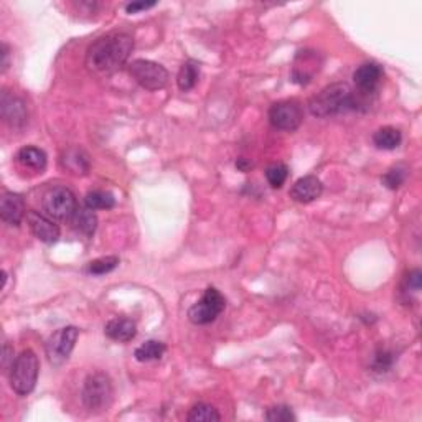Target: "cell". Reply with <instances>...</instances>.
Returning a JSON list of instances; mask_svg holds the SVG:
<instances>
[{
    "label": "cell",
    "instance_id": "30",
    "mask_svg": "<svg viewBox=\"0 0 422 422\" xmlns=\"http://www.w3.org/2000/svg\"><path fill=\"white\" fill-rule=\"evenodd\" d=\"M421 270L419 269H414L411 270L409 274H407L406 277V289L409 291V289H412L414 292H419L421 289Z\"/></svg>",
    "mask_w": 422,
    "mask_h": 422
},
{
    "label": "cell",
    "instance_id": "16",
    "mask_svg": "<svg viewBox=\"0 0 422 422\" xmlns=\"http://www.w3.org/2000/svg\"><path fill=\"white\" fill-rule=\"evenodd\" d=\"M106 336L119 343H127V341L134 340L137 335V325L134 320L126 317H115L109 320L104 327Z\"/></svg>",
    "mask_w": 422,
    "mask_h": 422
},
{
    "label": "cell",
    "instance_id": "27",
    "mask_svg": "<svg viewBox=\"0 0 422 422\" xmlns=\"http://www.w3.org/2000/svg\"><path fill=\"white\" fill-rule=\"evenodd\" d=\"M406 175H407V170H406V167H404V165L391 167L389 170L384 173L383 179H381V181H383V185L386 186V188L398 190L399 186H401L404 184V181H406Z\"/></svg>",
    "mask_w": 422,
    "mask_h": 422
},
{
    "label": "cell",
    "instance_id": "15",
    "mask_svg": "<svg viewBox=\"0 0 422 422\" xmlns=\"http://www.w3.org/2000/svg\"><path fill=\"white\" fill-rule=\"evenodd\" d=\"M0 109H2L3 121L10 124L12 127H22L26 122V106L19 97L8 95L7 91L2 92L0 99Z\"/></svg>",
    "mask_w": 422,
    "mask_h": 422
},
{
    "label": "cell",
    "instance_id": "28",
    "mask_svg": "<svg viewBox=\"0 0 422 422\" xmlns=\"http://www.w3.org/2000/svg\"><path fill=\"white\" fill-rule=\"evenodd\" d=\"M295 419L297 417L291 407L284 406V404L269 407L268 412H266V421L269 422H294Z\"/></svg>",
    "mask_w": 422,
    "mask_h": 422
},
{
    "label": "cell",
    "instance_id": "24",
    "mask_svg": "<svg viewBox=\"0 0 422 422\" xmlns=\"http://www.w3.org/2000/svg\"><path fill=\"white\" fill-rule=\"evenodd\" d=\"M186 419L190 422H215V421H221V416L211 404L198 403L190 409Z\"/></svg>",
    "mask_w": 422,
    "mask_h": 422
},
{
    "label": "cell",
    "instance_id": "7",
    "mask_svg": "<svg viewBox=\"0 0 422 422\" xmlns=\"http://www.w3.org/2000/svg\"><path fill=\"white\" fill-rule=\"evenodd\" d=\"M129 73L147 91L163 90L168 83V71L150 60H134L129 65Z\"/></svg>",
    "mask_w": 422,
    "mask_h": 422
},
{
    "label": "cell",
    "instance_id": "25",
    "mask_svg": "<svg viewBox=\"0 0 422 422\" xmlns=\"http://www.w3.org/2000/svg\"><path fill=\"white\" fill-rule=\"evenodd\" d=\"M119 266V257L117 256H104L99 257V259L91 261L90 264H88L86 273L91 275H104L111 273V270H114Z\"/></svg>",
    "mask_w": 422,
    "mask_h": 422
},
{
    "label": "cell",
    "instance_id": "13",
    "mask_svg": "<svg viewBox=\"0 0 422 422\" xmlns=\"http://www.w3.org/2000/svg\"><path fill=\"white\" fill-rule=\"evenodd\" d=\"M0 216L8 226H20L22 220L26 218L25 202L22 195L13 192L3 193L0 200Z\"/></svg>",
    "mask_w": 422,
    "mask_h": 422
},
{
    "label": "cell",
    "instance_id": "18",
    "mask_svg": "<svg viewBox=\"0 0 422 422\" xmlns=\"http://www.w3.org/2000/svg\"><path fill=\"white\" fill-rule=\"evenodd\" d=\"M71 225H73V228L76 229L78 233L91 238L97 228V216L95 210H91V208L88 206L78 208L76 213L71 218Z\"/></svg>",
    "mask_w": 422,
    "mask_h": 422
},
{
    "label": "cell",
    "instance_id": "22",
    "mask_svg": "<svg viewBox=\"0 0 422 422\" xmlns=\"http://www.w3.org/2000/svg\"><path fill=\"white\" fill-rule=\"evenodd\" d=\"M163 353H165V345H163L162 341L149 340L136 350L134 357L137 362L149 363V362H155V359H160L163 357Z\"/></svg>",
    "mask_w": 422,
    "mask_h": 422
},
{
    "label": "cell",
    "instance_id": "26",
    "mask_svg": "<svg viewBox=\"0 0 422 422\" xmlns=\"http://www.w3.org/2000/svg\"><path fill=\"white\" fill-rule=\"evenodd\" d=\"M289 177V168L284 163H273L266 168V179L273 188H281Z\"/></svg>",
    "mask_w": 422,
    "mask_h": 422
},
{
    "label": "cell",
    "instance_id": "32",
    "mask_svg": "<svg viewBox=\"0 0 422 422\" xmlns=\"http://www.w3.org/2000/svg\"><path fill=\"white\" fill-rule=\"evenodd\" d=\"M8 362H12V365H13L15 359H13V350L10 348V345L6 343L3 345V368H6V371L10 370V368H8Z\"/></svg>",
    "mask_w": 422,
    "mask_h": 422
},
{
    "label": "cell",
    "instance_id": "14",
    "mask_svg": "<svg viewBox=\"0 0 422 422\" xmlns=\"http://www.w3.org/2000/svg\"><path fill=\"white\" fill-rule=\"evenodd\" d=\"M323 192V184L315 175H305L302 177L292 185L291 198L297 203H312L315 200L320 198Z\"/></svg>",
    "mask_w": 422,
    "mask_h": 422
},
{
    "label": "cell",
    "instance_id": "6",
    "mask_svg": "<svg viewBox=\"0 0 422 422\" xmlns=\"http://www.w3.org/2000/svg\"><path fill=\"white\" fill-rule=\"evenodd\" d=\"M226 307V299L215 287H208L197 304H193L188 310L190 322L195 325H208L220 317Z\"/></svg>",
    "mask_w": 422,
    "mask_h": 422
},
{
    "label": "cell",
    "instance_id": "10",
    "mask_svg": "<svg viewBox=\"0 0 422 422\" xmlns=\"http://www.w3.org/2000/svg\"><path fill=\"white\" fill-rule=\"evenodd\" d=\"M381 79H383V68L375 61L370 63H363L358 66L353 73V83H355V92L363 99L375 95L380 86Z\"/></svg>",
    "mask_w": 422,
    "mask_h": 422
},
{
    "label": "cell",
    "instance_id": "34",
    "mask_svg": "<svg viewBox=\"0 0 422 422\" xmlns=\"http://www.w3.org/2000/svg\"><path fill=\"white\" fill-rule=\"evenodd\" d=\"M236 167H238L241 172H247V170H250V168L252 167V163H251V162H247L246 159H238Z\"/></svg>",
    "mask_w": 422,
    "mask_h": 422
},
{
    "label": "cell",
    "instance_id": "8",
    "mask_svg": "<svg viewBox=\"0 0 422 422\" xmlns=\"http://www.w3.org/2000/svg\"><path fill=\"white\" fill-rule=\"evenodd\" d=\"M79 330L76 327H63L56 330L47 341V357L53 366H61L68 362L76 345Z\"/></svg>",
    "mask_w": 422,
    "mask_h": 422
},
{
    "label": "cell",
    "instance_id": "17",
    "mask_svg": "<svg viewBox=\"0 0 422 422\" xmlns=\"http://www.w3.org/2000/svg\"><path fill=\"white\" fill-rule=\"evenodd\" d=\"M17 162L24 168L42 173L47 168V154L33 145H26L17 152Z\"/></svg>",
    "mask_w": 422,
    "mask_h": 422
},
{
    "label": "cell",
    "instance_id": "29",
    "mask_svg": "<svg viewBox=\"0 0 422 422\" xmlns=\"http://www.w3.org/2000/svg\"><path fill=\"white\" fill-rule=\"evenodd\" d=\"M393 355H391L388 350H378V352L375 353V357H373V370L378 371V373H383V371H388L391 365H393Z\"/></svg>",
    "mask_w": 422,
    "mask_h": 422
},
{
    "label": "cell",
    "instance_id": "11",
    "mask_svg": "<svg viewBox=\"0 0 422 422\" xmlns=\"http://www.w3.org/2000/svg\"><path fill=\"white\" fill-rule=\"evenodd\" d=\"M320 68H322V58L317 51L300 50L294 60V66H292V81L302 84V86L309 84Z\"/></svg>",
    "mask_w": 422,
    "mask_h": 422
},
{
    "label": "cell",
    "instance_id": "4",
    "mask_svg": "<svg viewBox=\"0 0 422 422\" xmlns=\"http://www.w3.org/2000/svg\"><path fill=\"white\" fill-rule=\"evenodd\" d=\"M114 398L111 378L104 373H92L84 380L81 399L83 404L91 412L108 411Z\"/></svg>",
    "mask_w": 422,
    "mask_h": 422
},
{
    "label": "cell",
    "instance_id": "19",
    "mask_svg": "<svg viewBox=\"0 0 422 422\" xmlns=\"http://www.w3.org/2000/svg\"><path fill=\"white\" fill-rule=\"evenodd\" d=\"M403 142V134L401 131L396 127L384 126L373 134V144L381 150H394L401 145Z\"/></svg>",
    "mask_w": 422,
    "mask_h": 422
},
{
    "label": "cell",
    "instance_id": "1",
    "mask_svg": "<svg viewBox=\"0 0 422 422\" xmlns=\"http://www.w3.org/2000/svg\"><path fill=\"white\" fill-rule=\"evenodd\" d=\"M134 48V40L124 32L103 35L91 43L86 53V66L92 73H114L126 63Z\"/></svg>",
    "mask_w": 422,
    "mask_h": 422
},
{
    "label": "cell",
    "instance_id": "33",
    "mask_svg": "<svg viewBox=\"0 0 422 422\" xmlns=\"http://www.w3.org/2000/svg\"><path fill=\"white\" fill-rule=\"evenodd\" d=\"M8 68V47L3 43L2 45V71Z\"/></svg>",
    "mask_w": 422,
    "mask_h": 422
},
{
    "label": "cell",
    "instance_id": "12",
    "mask_svg": "<svg viewBox=\"0 0 422 422\" xmlns=\"http://www.w3.org/2000/svg\"><path fill=\"white\" fill-rule=\"evenodd\" d=\"M26 223H29L30 231L33 233V236L40 239L42 243L53 244L58 241L60 238V228L51 218L38 211H29L26 213Z\"/></svg>",
    "mask_w": 422,
    "mask_h": 422
},
{
    "label": "cell",
    "instance_id": "23",
    "mask_svg": "<svg viewBox=\"0 0 422 422\" xmlns=\"http://www.w3.org/2000/svg\"><path fill=\"white\" fill-rule=\"evenodd\" d=\"M84 205L91 210H111L115 205V198L111 192L104 190H92L84 197Z\"/></svg>",
    "mask_w": 422,
    "mask_h": 422
},
{
    "label": "cell",
    "instance_id": "5",
    "mask_svg": "<svg viewBox=\"0 0 422 422\" xmlns=\"http://www.w3.org/2000/svg\"><path fill=\"white\" fill-rule=\"evenodd\" d=\"M43 211L48 218L58 221H66L73 218L78 210V202L74 193L66 186H55L43 195Z\"/></svg>",
    "mask_w": 422,
    "mask_h": 422
},
{
    "label": "cell",
    "instance_id": "2",
    "mask_svg": "<svg viewBox=\"0 0 422 422\" xmlns=\"http://www.w3.org/2000/svg\"><path fill=\"white\" fill-rule=\"evenodd\" d=\"M363 101L365 99L359 97L346 83H333L309 101V109L315 117H330L358 111L362 106H366Z\"/></svg>",
    "mask_w": 422,
    "mask_h": 422
},
{
    "label": "cell",
    "instance_id": "21",
    "mask_svg": "<svg viewBox=\"0 0 422 422\" xmlns=\"http://www.w3.org/2000/svg\"><path fill=\"white\" fill-rule=\"evenodd\" d=\"M200 79V65L197 61L188 60L181 65V68L179 71V76H177V84H179L180 91H190L197 86Z\"/></svg>",
    "mask_w": 422,
    "mask_h": 422
},
{
    "label": "cell",
    "instance_id": "3",
    "mask_svg": "<svg viewBox=\"0 0 422 422\" xmlns=\"http://www.w3.org/2000/svg\"><path fill=\"white\" fill-rule=\"evenodd\" d=\"M40 363L38 357L33 350H24L19 357L15 358L13 365L8 370V380H10L12 389L19 396H26L35 389L38 380Z\"/></svg>",
    "mask_w": 422,
    "mask_h": 422
},
{
    "label": "cell",
    "instance_id": "20",
    "mask_svg": "<svg viewBox=\"0 0 422 422\" xmlns=\"http://www.w3.org/2000/svg\"><path fill=\"white\" fill-rule=\"evenodd\" d=\"M61 163L66 170L74 173V175H84L90 170V159L81 149H70L68 152H65Z\"/></svg>",
    "mask_w": 422,
    "mask_h": 422
},
{
    "label": "cell",
    "instance_id": "31",
    "mask_svg": "<svg viewBox=\"0 0 422 422\" xmlns=\"http://www.w3.org/2000/svg\"><path fill=\"white\" fill-rule=\"evenodd\" d=\"M155 6V2H132L126 6V12L127 13H137L140 10H147V8H152Z\"/></svg>",
    "mask_w": 422,
    "mask_h": 422
},
{
    "label": "cell",
    "instance_id": "9",
    "mask_svg": "<svg viewBox=\"0 0 422 422\" xmlns=\"http://www.w3.org/2000/svg\"><path fill=\"white\" fill-rule=\"evenodd\" d=\"M302 121H304V111L294 99L279 101V103L270 106L269 122L274 129L294 132L300 127Z\"/></svg>",
    "mask_w": 422,
    "mask_h": 422
}]
</instances>
